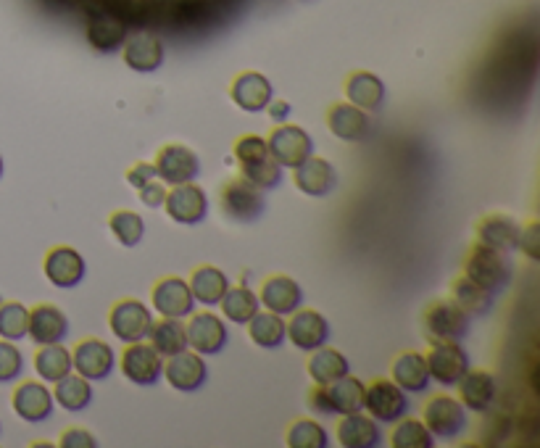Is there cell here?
<instances>
[{
    "instance_id": "6da1fadb",
    "label": "cell",
    "mask_w": 540,
    "mask_h": 448,
    "mask_svg": "<svg viewBox=\"0 0 540 448\" xmlns=\"http://www.w3.org/2000/svg\"><path fill=\"white\" fill-rule=\"evenodd\" d=\"M512 272V259L506 256V251L490 248L485 243L469 248L464 259V275L490 293H501L512 282Z\"/></svg>"
},
{
    "instance_id": "7a4b0ae2",
    "label": "cell",
    "mask_w": 540,
    "mask_h": 448,
    "mask_svg": "<svg viewBox=\"0 0 540 448\" xmlns=\"http://www.w3.org/2000/svg\"><path fill=\"white\" fill-rule=\"evenodd\" d=\"M472 317L456 304L454 298H443L435 301L422 314V327H425V338L432 343H461L469 335Z\"/></svg>"
},
{
    "instance_id": "3957f363",
    "label": "cell",
    "mask_w": 540,
    "mask_h": 448,
    "mask_svg": "<svg viewBox=\"0 0 540 448\" xmlns=\"http://www.w3.org/2000/svg\"><path fill=\"white\" fill-rule=\"evenodd\" d=\"M309 404L319 414H353L364 409V383L346 375L330 385H317L309 396Z\"/></svg>"
},
{
    "instance_id": "277c9868",
    "label": "cell",
    "mask_w": 540,
    "mask_h": 448,
    "mask_svg": "<svg viewBox=\"0 0 540 448\" xmlns=\"http://www.w3.org/2000/svg\"><path fill=\"white\" fill-rule=\"evenodd\" d=\"M219 206H222L224 217H230L232 222L238 224H251L264 214L267 209V201H264V190L256 188L253 182H248L245 177L238 180H230L222 188V198H219Z\"/></svg>"
},
{
    "instance_id": "5b68a950",
    "label": "cell",
    "mask_w": 540,
    "mask_h": 448,
    "mask_svg": "<svg viewBox=\"0 0 540 448\" xmlns=\"http://www.w3.org/2000/svg\"><path fill=\"white\" fill-rule=\"evenodd\" d=\"M269 156H272L282 169H296L298 164L314 156V140L303 127L296 124H282L269 135L267 140Z\"/></svg>"
},
{
    "instance_id": "8992f818",
    "label": "cell",
    "mask_w": 540,
    "mask_h": 448,
    "mask_svg": "<svg viewBox=\"0 0 540 448\" xmlns=\"http://www.w3.org/2000/svg\"><path fill=\"white\" fill-rule=\"evenodd\" d=\"M108 325H111V333L122 343H140V340L148 338L153 325L151 309L143 304V301H135V298H124L119 304L111 309L108 314Z\"/></svg>"
},
{
    "instance_id": "52a82bcc",
    "label": "cell",
    "mask_w": 540,
    "mask_h": 448,
    "mask_svg": "<svg viewBox=\"0 0 540 448\" xmlns=\"http://www.w3.org/2000/svg\"><path fill=\"white\" fill-rule=\"evenodd\" d=\"M364 409L377 422H398L409 412V398L393 380H377L364 388Z\"/></svg>"
},
{
    "instance_id": "ba28073f",
    "label": "cell",
    "mask_w": 540,
    "mask_h": 448,
    "mask_svg": "<svg viewBox=\"0 0 540 448\" xmlns=\"http://www.w3.org/2000/svg\"><path fill=\"white\" fill-rule=\"evenodd\" d=\"M425 427L435 438L443 441H454L456 435L467 427V409L461 406L459 398L451 396H435L425 406Z\"/></svg>"
},
{
    "instance_id": "9c48e42d",
    "label": "cell",
    "mask_w": 540,
    "mask_h": 448,
    "mask_svg": "<svg viewBox=\"0 0 540 448\" xmlns=\"http://www.w3.org/2000/svg\"><path fill=\"white\" fill-rule=\"evenodd\" d=\"M164 209L177 224L193 227V224H201L209 214V198L203 188L193 182H182V185H172V190L166 193Z\"/></svg>"
},
{
    "instance_id": "30bf717a",
    "label": "cell",
    "mask_w": 540,
    "mask_h": 448,
    "mask_svg": "<svg viewBox=\"0 0 540 448\" xmlns=\"http://www.w3.org/2000/svg\"><path fill=\"white\" fill-rule=\"evenodd\" d=\"M330 333V322L319 311L301 309V306L290 314V322L285 325V338H290L298 351H317L330 340Z\"/></svg>"
},
{
    "instance_id": "8fae6325",
    "label": "cell",
    "mask_w": 540,
    "mask_h": 448,
    "mask_svg": "<svg viewBox=\"0 0 540 448\" xmlns=\"http://www.w3.org/2000/svg\"><path fill=\"white\" fill-rule=\"evenodd\" d=\"M122 372L135 385H156L164 375V356L151 343H130L122 354Z\"/></svg>"
},
{
    "instance_id": "7c38bea8",
    "label": "cell",
    "mask_w": 540,
    "mask_h": 448,
    "mask_svg": "<svg viewBox=\"0 0 540 448\" xmlns=\"http://www.w3.org/2000/svg\"><path fill=\"white\" fill-rule=\"evenodd\" d=\"M156 174L164 185H182V182H193L201 174V161L195 151L185 145H164L156 156Z\"/></svg>"
},
{
    "instance_id": "4fadbf2b",
    "label": "cell",
    "mask_w": 540,
    "mask_h": 448,
    "mask_svg": "<svg viewBox=\"0 0 540 448\" xmlns=\"http://www.w3.org/2000/svg\"><path fill=\"white\" fill-rule=\"evenodd\" d=\"M72 367L77 369V375H82L85 380H106L116 367L114 348L103 343L98 338H87L82 343H77L72 354Z\"/></svg>"
},
{
    "instance_id": "5bb4252c",
    "label": "cell",
    "mask_w": 540,
    "mask_h": 448,
    "mask_svg": "<svg viewBox=\"0 0 540 448\" xmlns=\"http://www.w3.org/2000/svg\"><path fill=\"white\" fill-rule=\"evenodd\" d=\"M425 359L430 377H435V383L446 385V388H454L469 369V356L459 343H432Z\"/></svg>"
},
{
    "instance_id": "9a60e30c",
    "label": "cell",
    "mask_w": 540,
    "mask_h": 448,
    "mask_svg": "<svg viewBox=\"0 0 540 448\" xmlns=\"http://www.w3.org/2000/svg\"><path fill=\"white\" fill-rule=\"evenodd\" d=\"M151 301L153 309L159 311L161 317L185 319L195 309V298L190 293V285L182 277H164L161 282H156Z\"/></svg>"
},
{
    "instance_id": "2e32d148",
    "label": "cell",
    "mask_w": 540,
    "mask_h": 448,
    "mask_svg": "<svg viewBox=\"0 0 540 448\" xmlns=\"http://www.w3.org/2000/svg\"><path fill=\"white\" fill-rule=\"evenodd\" d=\"M185 330H188V346L193 348L195 354L214 356L222 354L224 346H227V327H224V319L211 314V311L195 314Z\"/></svg>"
},
{
    "instance_id": "e0dca14e",
    "label": "cell",
    "mask_w": 540,
    "mask_h": 448,
    "mask_svg": "<svg viewBox=\"0 0 540 448\" xmlns=\"http://www.w3.org/2000/svg\"><path fill=\"white\" fill-rule=\"evenodd\" d=\"M206 375H209V369H206V362H203L201 354L182 351V354L169 356V362L164 364L166 383L180 393L201 391L203 383H206Z\"/></svg>"
},
{
    "instance_id": "ac0fdd59",
    "label": "cell",
    "mask_w": 540,
    "mask_h": 448,
    "mask_svg": "<svg viewBox=\"0 0 540 448\" xmlns=\"http://www.w3.org/2000/svg\"><path fill=\"white\" fill-rule=\"evenodd\" d=\"M43 269L51 285L69 290L80 285L87 267H85V259H82V253H77L69 246H58V248H53V251H48Z\"/></svg>"
},
{
    "instance_id": "d6986e66",
    "label": "cell",
    "mask_w": 540,
    "mask_h": 448,
    "mask_svg": "<svg viewBox=\"0 0 540 448\" xmlns=\"http://www.w3.org/2000/svg\"><path fill=\"white\" fill-rule=\"evenodd\" d=\"M230 98L235 101L238 109L248 111V114H259V111H264L272 103V82L261 72H243L232 82Z\"/></svg>"
},
{
    "instance_id": "ffe728a7",
    "label": "cell",
    "mask_w": 540,
    "mask_h": 448,
    "mask_svg": "<svg viewBox=\"0 0 540 448\" xmlns=\"http://www.w3.org/2000/svg\"><path fill=\"white\" fill-rule=\"evenodd\" d=\"M456 385H459L461 406L469 409V412L477 414L488 412L490 406H493V401H496L498 393L496 377L490 375V372H485V369H467L464 377H461Z\"/></svg>"
},
{
    "instance_id": "44dd1931",
    "label": "cell",
    "mask_w": 540,
    "mask_h": 448,
    "mask_svg": "<svg viewBox=\"0 0 540 448\" xmlns=\"http://www.w3.org/2000/svg\"><path fill=\"white\" fill-rule=\"evenodd\" d=\"M327 127L335 138L346 140V143H364L372 132L369 114L353 103H335L327 114Z\"/></svg>"
},
{
    "instance_id": "7402d4cb",
    "label": "cell",
    "mask_w": 540,
    "mask_h": 448,
    "mask_svg": "<svg viewBox=\"0 0 540 448\" xmlns=\"http://www.w3.org/2000/svg\"><path fill=\"white\" fill-rule=\"evenodd\" d=\"M293 172H296L293 174L296 188L311 198L327 196V193H332L335 185H338V172H335V167H332L327 159H319V156H309V159L298 164Z\"/></svg>"
},
{
    "instance_id": "603a6c76",
    "label": "cell",
    "mask_w": 540,
    "mask_h": 448,
    "mask_svg": "<svg viewBox=\"0 0 540 448\" xmlns=\"http://www.w3.org/2000/svg\"><path fill=\"white\" fill-rule=\"evenodd\" d=\"M27 335L35 340L37 346H51V343H61L69 335V319L58 306L43 304L29 311Z\"/></svg>"
},
{
    "instance_id": "cb8c5ba5",
    "label": "cell",
    "mask_w": 540,
    "mask_h": 448,
    "mask_svg": "<svg viewBox=\"0 0 540 448\" xmlns=\"http://www.w3.org/2000/svg\"><path fill=\"white\" fill-rule=\"evenodd\" d=\"M522 224L509 214H488L477 224V243H485L498 251H517Z\"/></svg>"
},
{
    "instance_id": "d4e9b609",
    "label": "cell",
    "mask_w": 540,
    "mask_h": 448,
    "mask_svg": "<svg viewBox=\"0 0 540 448\" xmlns=\"http://www.w3.org/2000/svg\"><path fill=\"white\" fill-rule=\"evenodd\" d=\"M53 393L43 383H22L14 391L11 406L24 422H43L53 414Z\"/></svg>"
},
{
    "instance_id": "484cf974",
    "label": "cell",
    "mask_w": 540,
    "mask_h": 448,
    "mask_svg": "<svg viewBox=\"0 0 540 448\" xmlns=\"http://www.w3.org/2000/svg\"><path fill=\"white\" fill-rule=\"evenodd\" d=\"M259 301L267 306V311H274V314H280V317H288V314H293V311L301 306L303 290L293 277L274 275L261 285Z\"/></svg>"
},
{
    "instance_id": "4316f807",
    "label": "cell",
    "mask_w": 540,
    "mask_h": 448,
    "mask_svg": "<svg viewBox=\"0 0 540 448\" xmlns=\"http://www.w3.org/2000/svg\"><path fill=\"white\" fill-rule=\"evenodd\" d=\"M124 64L132 72L151 74L164 64V43L156 35H135L124 40Z\"/></svg>"
},
{
    "instance_id": "83f0119b",
    "label": "cell",
    "mask_w": 540,
    "mask_h": 448,
    "mask_svg": "<svg viewBox=\"0 0 540 448\" xmlns=\"http://www.w3.org/2000/svg\"><path fill=\"white\" fill-rule=\"evenodd\" d=\"M338 441L343 448H377L382 443V433L377 420L367 414H343L338 422Z\"/></svg>"
},
{
    "instance_id": "f1b7e54d",
    "label": "cell",
    "mask_w": 540,
    "mask_h": 448,
    "mask_svg": "<svg viewBox=\"0 0 540 448\" xmlns=\"http://www.w3.org/2000/svg\"><path fill=\"white\" fill-rule=\"evenodd\" d=\"M346 98L367 114L380 111L385 103V82L372 72H353L346 82Z\"/></svg>"
},
{
    "instance_id": "f546056e",
    "label": "cell",
    "mask_w": 540,
    "mask_h": 448,
    "mask_svg": "<svg viewBox=\"0 0 540 448\" xmlns=\"http://www.w3.org/2000/svg\"><path fill=\"white\" fill-rule=\"evenodd\" d=\"M430 369H427V359L417 351H404L393 362V383L404 393H422L430 385Z\"/></svg>"
},
{
    "instance_id": "4dcf8cb0",
    "label": "cell",
    "mask_w": 540,
    "mask_h": 448,
    "mask_svg": "<svg viewBox=\"0 0 540 448\" xmlns=\"http://www.w3.org/2000/svg\"><path fill=\"white\" fill-rule=\"evenodd\" d=\"M309 375L317 385H330L340 380V377L351 375V362L340 351L324 343V346H319L309 356Z\"/></svg>"
},
{
    "instance_id": "1f68e13d",
    "label": "cell",
    "mask_w": 540,
    "mask_h": 448,
    "mask_svg": "<svg viewBox=\"0 0 540 448\" xmlns=\"http://www.w3.org/2000/svg\"><path fill=\"white\" fill-rule=\"evenodd\" d=\"M190 293L198 304L216 306L224 298V293L230 290V280L222 269L216 267H198L190 277Z\"/></svg>"
},
{
    "instance_id": "d6a6232c",
    "label": "cell",
    "mask_w": 540,
    "mask_h": 448,
    "mask_svg": "<svg viewBox=\"0 0 540 448\" xmlns=\"http://www.w3.org/2000/svg\"><path fill=\"white\" fill-rule=\"evenodd\" d=\"M451 296H454L461 309L467 311L469 317H485L496 304V293H490L483 285L472 282L467 275L456 277L454 285H451Z\"/></svg>"
},
{
    "instance_id": "836d02e7",
    "label": "cell",
    "mask_w": 540,
    "mask_h": 448,
    "mask_svg": "<svg viewBox=\"0 0 540 448\" xmlns=\"http://www.w3.org/2000/svg\"><path fill=\"white\" fill-rule=\"evenodd\" d=\"M148 338H151V346L156 348L164 359L188 351V330L182 325V319L161 317V322H153L151 325Z\"/></svg>"
},
{
    "instance_id": "e575fe53",
    "label": "cell",
    "mask_w": 540,
    "mask_h": 448,
    "mask_svg": "<svg viewBox=\"0 0 540 448\" xmlns=\"http://www.w3.org/2000/svg\"><path fill=\"white\" fill-rule=\"evenodd\" d=\"M53 385H56L53 401H56L61 409H66V412H82V409H87L90 401H93V385L82 375H72V372H69V375L61 377V380Z\"/></svg>"
},
{
    "instance_id": "d590c367",
    "label": "cell",
    "mask_w": 540,
    "mask_h": 448,
    "mask_svg": "<svg viewBox=\"0 0 540 448\" xmlns=\"http://www.w3.org/2000/svg\"><path fill=\"white\" fill-rule=\"evenodd\" d=\"M87 40L95 51L116 53L127 40V27L114 16H95L93 22L87 24Z\"/></svg>"
},
{
    "instance_id": "8d00e7d4",
    "label": "cell",
    "mask_w": 540,
    "mask_h": 448,
    "mask_svg": "<svg viewBox=\"0 0 540 448\" xmlns=\"http://www.w3.org/2000/svg\"><path fill=\"white\" fill-rule=\"evenodd\" d=\"M248 335L259 348L274 351L285 343V319L274 311H256L253 319L248 322Z\"/></svg>"
},
{
    "instance_id": "74e56055",
    "label": "cell",
    "mask_w": 540,
    "mask_h": 448,
    "mask_svg": "<svg viewBox=\"0 0 540 448\" xmlns=\"http://www.w3.org/2000/svg\"><path fill=\"white\" fill-rule=\"evenodd\" d=\"M35 369H37V375L43 377L45 383H58L61 377H66L74 369L72 354H69L61 343L43 346L35 354Z\"/></svg>"
},
{
    "instance_id": "f35d334b",
    "label": "cell",
    "mask_w": 540,
    "mask_h": 448,
    "mask_svg": "<svg viewBox=\"0 0 540 448\" xmlns=\"http://www.w3.org/2000/svg\"><path fill=\"white\" fill-rule=\"evenodd\" d=\"M219 304H222L224 317L230 319V322H235V325H248L253 319V314L259 311L261 301L251 288H245L243 285V288L227 290Z\"/></svg>"
},
{
    "instance_id": "ab89813d",
    "label": "cell",
    "mask_w": 540,
    "mask_h": 448,
    "mask_svg": "<svg viewBox=\"0 0 540 448\" xmlns=\"http://www.w3.org/2000/svg\"><path fill=\"white\" fill-rule=\"evenodd\" d=\"M240 172H243L245 180L253 182V185L261 190L280 188V182H282V167L272 159V156H261V159L243 161V164H240Z\"/></svg>"
},
{
    "instance_id": "60d3db41",
    "label": "cell",
    "mask_w": 540,
    "mask_h": 448,
    "mask_svg": "<svg viewBox=\"0 0 540 448\" xmlns=\"http://www.w3.org/2000/svg\"><path fill=\"white\" fill-rule=\"evenodd\" d=\"M108 227L114 232V238L119 240V246L124 248H135L145 235L143 217L135 214V211H116L108 219Z\"/></svg>"
},
{
    "instance_id": "b9f144b4",
    "label": "cell",
    "mask_w": 540,
    "mask_h": 448,
    "mask_svg": "<svg viewBox=\"0 0 540 448\" xmlns=\"http://www.w3.org/2000/svg\"><path fill=\"white\" fill-rule=\"evenodd\" d=\"M27 325H29V309L19 301H8L0 304V338L3 340H16L27 338Z\"/></svg>"
},
{
    "instance_id": "7bdbcfd3",
    "label": "cell",
    "mask_w": 540,
    "mask_h": 448,
    "mask_svg": "<svg viewBox=\"0 0 540 448\" xmlns=\"http://www.w3.org/2000/svg\"><path fill=\"white\" fill-rule=\"evenodd\" d=\"M393 448H432L435 446V435L419 420H398V427L390 438Z\"/></svg>"
},
{
    "instance_id": "ee69618b",
    "label": "cell",
    "mask_w": 540,
    "mask_h": 448,
    "mask_svg": "<svg viewBox=\"0 0 540 448\" xmlns=\"http://www.w3.org/2000/svg\"><path fill=\"white\" fill-rule=\"evenodd\" d=\"M285 441H288L290 448H327L330 446V435L319 422L298 420L290 425Z\"/></svg>"
},
{
    "instance_id": "f6af8a7d",
    "label": "cell",
    "mask_w": 540,
    "mask_h": 448,
    "mask_svg": "<svg viewBox=\"0 0 540 448\" xmlns=\"http://www.w3.org/2000/svg\"><path fill=\"white\" fill-rule=\"evenodd\" d=\"M24 356L11 340H0V383H11L22 375Z\"/></svg>"
},
{
    "instance_id": "bcb514c9",
    "label": "cell",
    "mask_w": 540,
    "mask_h": 448,
    "mask_svg": "<svg viewBox=\"0 0 540 448\" xmlns=\"http://www.w3.org/2000/svg\"><path fill=\"white\" fill-rule=\"evenodd\" d=\"M261 156H269L267 140L261 138V135H243V138L235 143V159H238V164L261 159Z\"/></svg>"
},
{
    "instance_id": "7dc6e473",
    "label": "cell",
    "mask_w": 540,
    "mask_h": 448,
    "mask_svg": "<svg viewBox=\"0 0 540 448\" xmlns=\"http://www.w3.org/2000/svg\"><path fill=\"white\" fill-rule=\"evenodd\" d=\"M519 251L525 253L530 261H538L540 256V227L538 222L527 224V227H522V235H519Z\"/></svg>"
},
{
    "instance_id": "c3c4849f",
    "label": "cell",
    "mask_w": 540,
    "mask_h": 448,
    "mask_svg": "<svg viewBox=\"0 0 540 448\" xmlns=\"http://www.w3.org/2000/svg\"><path fill=\"white\" fill-rule=\"evenodd\" d=\"M140 193V201L148 206V209H161L166 201V188H164V182H156L151 180L148 185H143V188L137 190Z\"/></svg>"
},
{
    "instance_id": "681fc988",
    "label": "cell",
    "mask_w": 540,
    "mask_h": 448,
    "mask_svg": "<svg viewBox=\"0 0 540 448\" xmlns=\"http://www.w3.org/2000/svg\"><path fill=\"white\" fill-rule=\"evenodd\" d=\"M58 443H61V448H95L98 446V441H95L93 435L87 433V430H80V427L66 430Z\"/></svg>"
},
{
    "instance_id": "f907efd6",
    "label": "cell",
    "mask_w": 540,
    "mask_h": 448,
    "mask_svg": "<svg viewBox=\"0 0 540 448\" xmlns=\"http://www.w3.org/2000/svg\"><path fill=\"white\" fill-rule=\"evenodd\" d=\"M156 177H159V174H156V167H153V164H145V161L135 164V167L127 172V182H130L135 190H140L143 185H148L151 180H156Z\"/></svg>"
},
{
    "instance_id": "816d5d0a",
    "label": "cell",
    "mask_w": 540,
    "mask_h": 448,
    "mask_svg": "<svg viewBox=\"0 0 540 448\" xmlns=\"http://www.w3.org/2000/svg\"><path fill=\"white\" fill-rule=\"evenodd\" d=\"M269 116H272L274 122H288V116H290V103L288 101H274L267 106Z\"/></svg>"
},
{
    "instance_id": "f5cc1de1",
    "label": "cell",
    "mask_w": 540,
    "mask_h": 448,
    "mask_svg": "<svg viewBox=\"0 0 540 448\" xmlns=\"http://www.w3.org/2000/svg\"><path fill=\"white\" fill-rule=\"evenodd\" d=\"M0 177H3V156H0Z\"/></svg>"
},
{
    "instance_id": "db71d44e",
    "label": "cell",
    "mask_w": 540,
    "mask_h": 448,
    "mask_svg": "<svg viewBox=\"0 0 540 448\" xmlns=\"http://www.w3.org/2000/svg\"><path fill=\"white\" fill-rule=\"evenodd\" d=\"M0 430H3V425H0Z\"/></svg>"
}]
</instances>
